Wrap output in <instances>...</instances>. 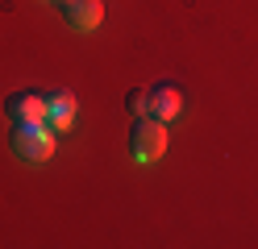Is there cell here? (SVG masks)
I'll return each mask as SVG.
<instances>
[{
    "mask_svg": "<svg viewBox=\"0 0 258 249\" xmlns=\"http://www.w3.org/2000/svg\"><path fill=\"white\" fill-rule=\"evenodd\" d=\"M13 154H17L21 162H46L54 154V129L46 121L13 125Z\"/></svg>",
    "mask_w": 258,
    "mask_h": 249,
    "instance_id": "6da1fadb",
    "label": "cell"
},
{
    "mask_svg": "<svg viewBox=\"0 0 258 249\" xmlns=\"http://www.w3.org/2000/svg\"><path fill=\"white\" fill-rule=\"evenodd\" d=\"M129 149H134L138 162L163 158L167 154V121H158V116H138L134 137H129Z\"/></svg>",
    "mask_w": 258,
    "mask_h": 249,
    "instance_id": "7a4b0ae2",
    "label": "cell"
},
{
    "mask_svg": "<svg viewBox=\"0 0 258 249\" xmlns=\"http://www.w3.org/2000/svg\"><path fill=\"white\" fill-rule=\"evenodd\" d=\"M5 112L13 116V125L46 121V96H42V92H29V88H21V92H13V96L5 100Z\"/></svg>",
    "mask_w": 258,
    "mask_h": 249,
    "instance_id": "3957f363",
    "label": "cell"
},
{
    "mask_svg": "<svg viewBox=\"0 0 258 249\" xmlns=\"http://www.w3.org/2000/svg\"><path fill=\"white\" fill-rule=\"evenodd\" d=\"M75 92L58 88V92H46V125H50L54 133H67L71 121H75Z\"/></svg>",
    "mask_w": 258,
    "mask_h": 249,
    "instance_id": "277c9868",
    "label": "cell"
},
{
    "mask_svg": "<svg viewBox=\"0 0 258 249\" xmlns=\"http://www.w3.org/2000/svg\"><path fill=\"white\" fill-rule=\"evenodd\" d=\"M62 17H67V25L79 29V33H88L104 21V5L100 0H62Z\"/></svg>",
    "mask_w": 258,
    "mask_h": 249,
    "instance_id": "5b68a950",
    "label": "cell"
},
{
    "mask_svg": "<svg viewBox=\"0 0 258 249\" xmlns=\"http://www.w3.org/2000/svg\"><path fill=\"white\" fill-rule=\"evenodd\" d=\"M179 112H183V92L175 88V83H154V88H150V116H158V121H175Z\"/></svg>",
    "mask_w": 258,
    "mask_h": 249,
    "instance_id": "8992f818",
    "label": "cell"
},
{
    "mask_svg": "<svg viewBox=\"0 0 258 249\" xmlns=\"http://www.w3.org/2000/svg\"><path fill=\"white\" fill-rule=\"evenodd\" d=\"M125 108L134 116H150V88H134L125 96Z\"/></svg>",
    "mask_w": 258,
    "mask_h": 249,
    "instance_id": "52a82bcc",
    "label": "cell"
}]
</instances>
